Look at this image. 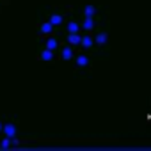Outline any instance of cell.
<instances>
[{
	"instance_id": "obj_6",
	"label": "cell",
	"mask_w": 151,
	"mask_h": 151,
	"mask_svg": "<svg viewBox=\"0 0 151 151\" xmlns=\"http://www.w3.org/2000/svg\"><path fill=\"white\" fill-rule=\"evenodd\" d=\"M73 55H75V52H73L71 45H69V46H64V48L60 50V57H62V60H71Z\"/></svg>"
},
{
	"instance_id": "obj_7",
	"label": "cell",
	"mask_w": 151,
	"mask_h": 151,
	"mask_svg": "<svg viewBox=\"0 0 151 151\" xmlns=\"http://www.w3.org/2000/svg\"><path fill=\"white\" fill-rule=\"evenodd\" d=\"M39 59H41L43 62H52V60H53V50H50V48H45V50L41 52Z\"/></svg>"
},
{
	"instance_id": "obj_1",
	"label": "cell",
	"mask_w": 151,
	"mask_h": 151,
	"mask_svg": "<svg viewBox=\"0 0 151 151\" xmlns=\"http://www.w3.org/2000/svg\"><path fill=\"white\" fill-rule=\"evenodd\" d=\"M75 64H77V68H87L91 64V59L86 53H78L77 57H75Z\"/></svg>"
},
{
	"instance_id": "obj_9",
	"label": "cell",
	"mask_w": 151,
	"mask_h": 151,
	"mask_svg": "<svg viewBox=\"0 0 151 151\" xmlns=\"http://www.w3.org/2000/svg\"><path fill=\"white\" fill-rule=\"evenodd\" d=\"M46 48H50V50H57L59 48V41H57V37H53L52 34L48 36V39H46Z\"/></svg>"
},
{
	"instance_id": "obj_11",
	"label": "cell",
	"mask_w": 151,
	"mask_h": 151,
	"mask_svg": "<svg viewBox=\"0 0 151 151\" xmlns=\"http://www.w3.org/2000/svg\"><path fill=\"white\" fill-rule=\"evenodd\" d=\"M107 41H109V36H107L105 32H101V34H98V36L94 37V43H96V45H100V46L107 45Z\"/></svg>"
},
{
	"instance_id": "obj_13",
	"label": "cell",
	"mask_w": 151,
	"mask_h": 151,
	"mask_svg": "<svg viewBox=\"0 0 151 151\" xmlns=\"http://www.w3.org/2000/svg\"><path fill=\"white\" fill-rule=\"evenodd\" d=\"M96 14V7L94 6H86L84 7V16H94Z\"/></svg>"
},
{
	"instance_id": "obj_3",
	"label": "cell",
	"mask_w": 151,
	"mask_h": 151,
	"mask_svg": "<svg viewBox=\"0 0 151 151\" xmlns=\"http://www.w3.org/2000/svg\"><path fill=\"white\" fill-rule=\"evenodd\" d=\"M93 43H94V37L87 32V34H84L82 36V41H80V46L84 48V50H89L91 46H93Z\"/></svg>"
},
{
	"instance_id": "obj_10",
	"label": "cell",
	"mask_w": 151,
	"mask_h": 151,
	"mask_svg": "<svg viewBox=\"0 0 151 151\" xmlns=\"http://www.w3.org/2000/svg\"><path fill=\"white\" fill-rule=\"evenodd\" d=\"M82 25L78 22H69L68 23V34H75V32H80Z\"/></svg>"
},
{
	"instance_id": "obj_2",
	"label": "cell",
	"mask_w": 151,
	"mask_h": 151,
	"mask_svg": "<svg viewBox=\"0 0 151 151\" xmlns=\"http://www.w3.org/2000/svg\"><path fill=\"white\" fill-rule=\"evenodd\" d=\"M53 23L50 22V20H46V22H43L41 23V27H39V34H43V36H50L52 32H53Z\"/></svg>"
},
{
	"instance_id": "obj_4",
	"label": "cell",
	"mask_w": 151,
	"mask_h": 151,
	"mask_svg": "<svg viewBox=\"0 0 151 151\" xmlns=\"http://www.w3.org/2000/svg\"><path fill=\"white\" fill-rule=\"evenodd\" d=\"M80 41H82V34H80V32L68 34V43H69L71 46H80Z\"/></svg>"
},
{
	"instance_id": "obj_5",
	"label": "cell",
	"mask_w": 151,
	"mask_h": 151,
	"mask_svg": "<svg viewBox=\"0 0 151 151\" xmlns=\"http://www.w3.org/2000/svg\"><path fill=\"white\" fill-rule=\"evenodd\" d=\"M4 135L9 137V139H14L16 137V126L13 123H6L4 124Z\"/></svg>"
},
{
	"instance_id": "obj_15",
	"label": "cell",
	"mask_w": 151,
	"mask_h": 151,
	"mask_svg": "<svg viewBox=\"0 0 151 151\" xmlns=\"http://www.w3.org/2000/svg\"><path fill=\"white\" fill-rule=\"evenodd\" d=\"M0 132H4V123L0 121Z\"/></svg>"
},
{
	"instance_id": "obj_8",
	"label": "cell",
	"mask_w": 151,
	"mask_h": 151,
	"mask_svg": "<svg viewBox=\"0 0 151 151\" xmlns=\"http://www.w3.org/2000/svg\"><path fill=\"white\" fill-rule=\"evenodd\" d=\"M82 29H84L86 32H91V30L94 29V20H93V16H86V20H84V23H82Z\"/></svg>"
},
{
	"instance_id": "obj_12",
	"label": "cell",
	"mask_w": 151,
	"mask_h": 151,
	"mask_svg": "<svg viewBox=\"0 0 151 151\" xmlns=\"http://www.w3.org/2000/svg\"><path fill=\"white\" fill-rule=\"evenodd\" d=\"M48 20H50L55 27H57V25H60V23H64V16H62V14H57V13H55V14H52Z\"/></svg>"
},
{
	"instance_id": "obj_14",
	"label": "cell",
	"mask_w": 151,
	"mask_h": 151,
	"mask_svg": "<svg viewBox=\"0 0 151 151\" xmlns=\"http://www.w3.org/2000/svg\"><path fill=\"white\" fill-rule=\"evenodd\" d=\"M13 144V139H9V137H6V139H2V147H9Z\"/></svg>"
}]
</instances>
